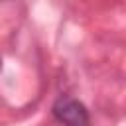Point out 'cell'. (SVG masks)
Returning <instances> with one entry per match:
<instances>
[{
  "mask_svg": "<svg viewBox=\"0 0 126 126\" xmlns=\"http://www.w3.org/2000/svg\"><path fill=\"white\" fill-rule=\"evenodd\" d=\"M0 69H2V59H0Z\"/></svg>",
  "mask_w": 126,
  "mask_h": 126,
  "instance_id": "2",
  "label": "cell"
},
{
  "mask_svg": "<svg viewBox=\"0 0 126 126\" xmlns=\"http://www.w3.org/2000/svg\"><path fill=\"white\" fill-rule=\"evenodd\" d=\"M51 114L63 126H91L87 106L81 100H77V98H73L69 94H61L53 102Z\"/></svg>",
  "mask_w": 126,
  "mask_h": 126,
  "instance_id": "1",
  "label": "cell"
}]
</instances>
